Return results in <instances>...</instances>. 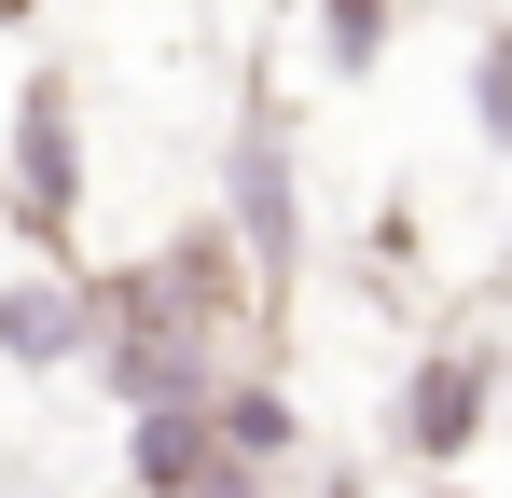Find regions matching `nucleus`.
Returning a JSON list of instances; mask_svg holds the SVG:
<instances>
[{
  "label": "nucleus",
  "instance_id": "obj_1",
  "mask_svg": "<svg viewBox=\"0 0 512 498\" xmlns=\"http://www.w3.org/2000/svg\"><path fill=\"white\" fill-rule=\"evenodd\" d=\"M485 388H499V374H485V360H457V346L416 360V388H402V457H457V443L485 429Z\"/></svg>",
  "mask_w": 512,
  "mask_h": 498
},
{
  "label": "nucleus",
  "instance_id": "obj_2",
  "mask_svg": "<svg viewBox=\"0 0 512 498\" xmlns=\"http://www.w3.org/2000/svg\"><path fill=\"white\" fill-rule=\"evenodd\" d=\"M14 153H28V208L70 222V194H84V139H70V97H56V83H28V139H14Z\"/></svg>",
  "mask_w": 512,
  "mask_h": 498
},
{
  "label": "nucleus",
  "instance_id": "obj_3",
  "mask_svg": "<svg viewBox=\"0 0 512 498\" xmlns=\"http://www.w3.org/2000/svg\"><path fill=\"white\" fill-rule=\"evenodd\" d=\"M0 346H14V360H70V346H84V291H56V277H28V291L0 305Z\"/></svg>",
  "mask_w": 512,
  "mask_h": 498
},
{
  "label": "nucleus",
  "instance_id": "obj_4",
  "mask_svg": "<svg viewBox=\"0 0 512 498\" xmlns=\"http://www.w3.org/2000/svg\"><path fill=\"white\" fill-rule=\"evenodd\" d=\"M208 429H222V443H236V457H277V443H291V402H277V388H208Z\"/></svg>",
  "mask_w": 512,
  "mask_h": 498
},
{
  "label": "nucleus",
  "instance_id": "obj_5",
  "mask_svg": "<svg viewBox=\"0 0 512 498\" xmlns=\"http://www.w3.org/2000/svg\"><path fill=\"white\" fill-rule=\"evenodd\" d=\"M471 111H485V139H512V42H485V83H471Z\"/></svg>",
  "mask_w": 512,
  "mask_h": 498
},
{
  "label": "nucleus",
  "instance_id": "obj_6",
  "mask_svg": "<svg viewBox=\"0 0 512 498\" xmlns=\"http://www.w3.org/2000/svg\"><path fill=\"white\" fill-rule=\"evenodd\" d=\"M333 56H346V70L374 56V0H333Z\"/></svg>",
  "mask_w": 512,
  "mask_h": 498
},
{
  "label": "nucleus",
  "instance_id": "obj_7",
  "mask_svg": "<svg viewBox=\"0 0 512 498\" xmlns=\"http://www.w3.org/2000/svg\"><path fill=\"white\" fill-rule=\"evenodd\" d=\"M167 498H250V471H194V485H167Z\"/></svg>",
  "mask_w": 512,
  "mask_h": 498
}]
</instances>
